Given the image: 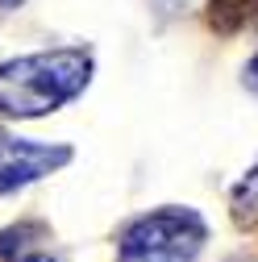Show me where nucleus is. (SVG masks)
<instances>
[{
	"label": "nucleus",
	"mask_w": 258,
	"mask_h": 262,
	"mask_svg": "<svg viewBox=\"0 0 258 262\" xmlns=\"http://www.w3.org/2000/svg\"><path fill=\"white\" fill-rule=\"evenodd\" d=\"M21 5V0H0V9H17Z\"/></svg>",
	"instance_id": "obj_8"
},
{
	"label": "nucleus",
	"mask_w": 258,
	"mask_h": 262,
	"mask_svg": "<svg viewBox=\"0 0 258 262\" xmlns=\"http://www.w3.org/2000/svg\"><path fill=\"white\" fill-rule=\"evenodd\" d=\"M254 13H258V0H212V25L221 29H238Z\"/></svg>",
	"instance_id": "obj_4"
},
{
	"label": "nucleus",
	"mask_w": 258,
	"mask_h": 262,
	"mask_svg": "<svg viewBox=\"0 0 258 262\" xmlns=\"http://www.w3.org/2000/svg\"><path fill=\"white\" fill-rule=\"evenodd\" d=\"M9 262H54V258H50V254H42V250H25V246H21Z\"/></svg>",
	"instance_id": "obj_6"
},
{
	"label": "nucleus",
	"mask_w": 258,
	"mask_h": 262,
	"mask_svg": "<svg viewBox=\"0 0 258 262\" xmlns=\"http://www.w3.org/2000/svg\"><path fill=\"white\" fill-rule=\"evenodd\" d=\"M233 208H242V212L246 208H258V167L233 187Z\"/></svg>",
	"instance_id": "obj_5"
},
{
	"label": "nucleus",
	"mask_w": 258,
	"mask_h": 262,
	"mask_svg": "<svg viewBox=\"0 0 258 262\" xmlns=\"http://www.w3.org/2000/svg\"><path fill=\"white\" fill-rule=\"evenodd\" d=\"M67 158H71L67 146H42V142H25V138H0V195H9L17 187H25V183L50 175Z\"/></svg>",
	"instance_id": "obj_3"
},
{
	"label": "nucleus",
	"mask_w": 258,
	"mask_h": 262,
	"mask_svg": "<svg viewBox=\"0 0 258 262\" xmlns=\"http://www.w3.org/2000/svg\"><path fill=\"white\" fill-rule=\"evenodd\" d=\"M208 242V225L191 208H158L125 225L117 262H196Z\"/></svg>",
	"instance_id": "obj_2"
},
{
	"label": "nucleus",
	"mask_w": 258,
	"mask_h": 262,
	"mask_svg": "<svg viewBox=\"0 0 258 262\" xmlns=\"http://www.w3.org/2000/svg\"><path fill=\"white\" fill-rule=\"evenodd\" d=\"M92 58L83 50L25 54L0 67V117H46L58 104L75 100L88 88Z\"/></svg>",
	"instance_id": "obj_1"
},
{
	"label": "nucleus",
	"mask_w": 258,
	"mask_h": 262,
	"mask_svg": "<svg viewBox=\"0 0 258 262\" xmlns=\"http://www.w3.org/2000/svg\"><path fill=\"white\" fill-rule=\"evenodd\" d=\"M246 88H250V92H258V54L250 58V67H246Z\"/></svg>",
	"instance_id": "obj_7"
}]
</instances>
